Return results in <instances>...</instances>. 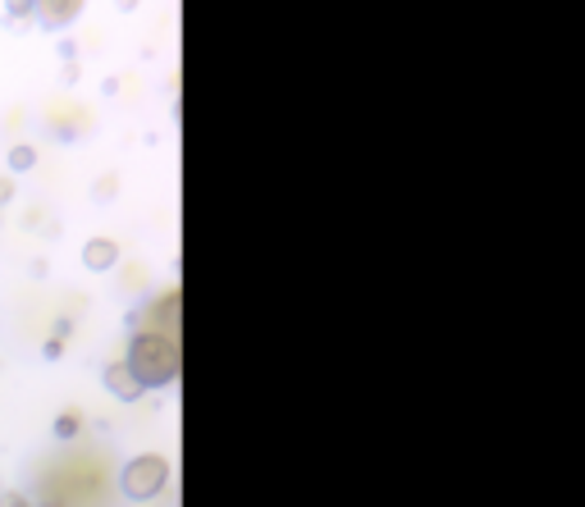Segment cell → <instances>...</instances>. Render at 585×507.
<instances>
[{
    "mask_svg": "<svg viewBox=\"0 0 585 507\" xmlns=\"http://www.w3.org/2000/svg\"><path fill=\"white\" fill-rule=\"evenodd\" d=\"M105 384H111V393H119V398H138V389H142V384L133 380V370H128V362L105 370Z\"/></svg>",
    "mask_w": 585,
    "mask_h": 507,
    "instance_id": "cell-3",
    "label": "cell"
},
{
    "mask_svg": "<svg viewBox=\"0 0 585 507\" xmlns=\"http://www.w3.org/2000/svg\"><path fill=\"white\" fill-rule=\"evenodd\" d=\"M5 161H10V174H28V169L37 165V151H33L28 142H18V147H10Z\"/></svg>",
    "mask_w": 585,
    "mask_h": 507,
    "instance_id": "cell-6",
    "label": "cell"
},
{
    "mask_svg": "<svg viewBox=\"0 0 585 507\" xmlns=\"http://www.w3.org/2000/svg\"><path fill=\"white\" fill-rule=\"evenodd\" d=\"M74 430H78V421H74V416H60V421H55V434H60V439H69Z\"/></svg>",
    "mask_w": 585,
    "mask_h": 507,
    "instance_id": "cell-8",
    "label": "cell"
},
{
    "mask_svg": "<svg viewBox=\"0 0 585 507\" xmlns=\"http://www.w3.org/2000/svg\"><path fill=\"white\" fill-rule=\"evenodd\" d=\"M128 370L138 384H165L175 380V343L165 334H138L128 347Z\"/></svg>",
    "mask_w": 585,
    "mask_h": 507,
    "instance_id": "cell-1",
    "label": "cell"
},
{
    "mask_svg": "<svg viewBox=\"0 0 585 507\" xmlns=\"http://www.w3.org/2000/svg\"><path fill=\"white\" fill-rule=\"evenodd\" d=\"M33 14H37V5H10V24H24Z\"/></svg>",
    "mask_w": 585,
    "mask_h": 507,
    "instance_id": "cell-7",
    "label": "cell"
},
{
    "mask_svg": "<svg viewBox=\"0 0 585 507\" xmlns=\"http://www.w3.org/2000/svg\"><path fill=\"white\" fill-rule=\"evenodd\" d=\"M78 14V5H69V0H64V5H37V24L41 28H64V24H69V18Z\"/></svg>",
    "mask_w": 585,
    "mask_h": 507,
    "instance_id": "cell-5",
    "label": "cell"
},
{
    "mask_svg": "<svg viewBox=\"0 0 585 507\" xmlns=\"http://www.w3.org/2000/svg\"><path fill=\"white\" fill-rule=\"evenodd\" d=\"M0 507H33L28 498H18V494H5V498H0Z\"/></svg>",
    "mask_w": 585,
    "mask_h": 507,
    "instance_id": "cell-10",
    "label": "cell"
},
{
    "mask_svg": "<svg viewBox=\"0 0 585 507\" xmlns=\"http://www.w3.org/2000/svg\"><path fill=\"white\" fill-rule=\"evenodd\" d=\"M161 480H165V461L161 457H138L133 467L124 471V490L133 498H147V494L161 490Z\"/></svg>",
    "mask_w": 585,
    "mask_h": 507,
    "instance_id": "cell-2",
    "label": "cell"
},
{
    "mask_svg": "<svg viewBox=\"0 0 585 507\" xmlns=\"http://www.w3.org/2000/svg\"><path fill=\"white\" fill-rule=\"evenodd\" d=\"M10 197H14V179H0V206H5Z\"/></svg>",
    "mask_w": 585,
    "mask_h": 507,
    "instance_id": "cell-9",
    "label": "cell"
},
{
    "mask_svg": "<svg viewBox=\"0 0 585 507\" xmlns=\"http://www.w3.org/2000/svg\"><path fill=\"white\" fill-rule=\"evenodd\" d=\"M115 261V242L111 238H92L88 248H82V266H92V270H105Z\"/></svg>",
    "mask_w": 585,
    "mask_h": 507,
    "instance_id": "cell-4",
    "label": "cell"
}]
</instances>
